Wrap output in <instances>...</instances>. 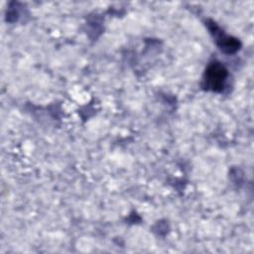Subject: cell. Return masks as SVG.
<instances>
[{
    "label": "cell",
    "mask_w": 254,
    "mask_h": 254,
    "mask_svg": "<svg viewBox=\"0 0 254 254\" xmlns=\"http://www.w3.org/2000/svg\"><path fill=\"white\" fill-rule=\"evenodd\" d=\"M217 44L219 48L226 53H234L239 49V42L236 41V39L225 37L221 34L217 39Z\"/></svg>",
    "instance_id": "7a4b0ae2"
},
{
    "label": "cell",
    "mask_w": 254,
    "mask_h": 254,
    "mask_svg": "<svg viewBox=\"0 0 254 254\" xmlns=\"http://www.w3.org/2000/svg\"><path fill=\"white\" fill-rule=\"evenodd\" d=\"M226 68L219 63H212L205 70L203 86L212 91H221L227 78Z\"/></svg>",
    "instance_id": "6da1fadb"
}]
</instances>
